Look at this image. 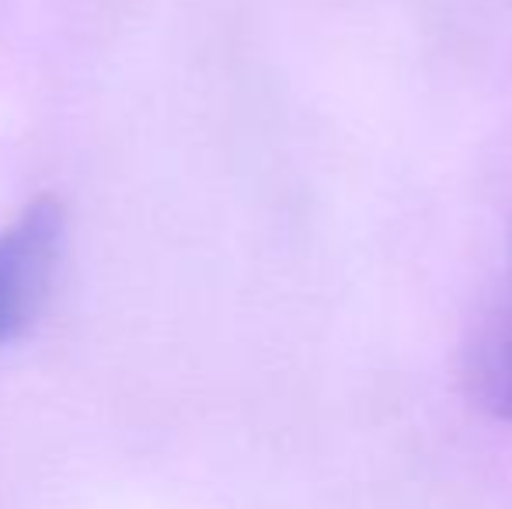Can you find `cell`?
I'll list each match as a JSON object with an SVG mask.
<instances>
[{
  "label": "cell",
  "mask_w": 512,
  "mask_h": 509,
  "mask_svg": "<svg viewBox=\"0 0 512 509\" xmlns=\"http://www.w3.org/2000/svg\"><path fill=\"white\" fill-rule=\"evenodd\" d=\"M464 377L474 401L512 426V297L495 307L464 353Z\"/></svg>",
  "instance_id": "cell-2"
},
{
  "label": "cell",
  "mask_w": 512,
  "mask_h": 509,
  "mask_svg": "<svg viewBox=\"0 0 512 509\" xmlns=\"http://www.w3.org/2000/svg\"><path fill=\"white\" fill-rule=\"evenodd\" d=\"M63 238V206L49 196L28 203L0 231V346L39 318L53 290Z\"/></svg>",
  "instance_id": "cell-1"
}]
</instances>
